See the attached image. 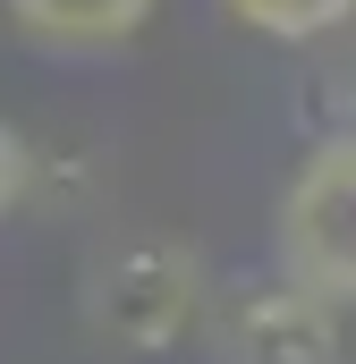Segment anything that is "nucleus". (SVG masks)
Wrapping results in <instances>:
<instances>
[{
    "label": "nucleus",
    "mask_w": 356,
    "mask_h": 364,
    "mask_svg": "<svg viewBox=\"0 0 356 364\" xmlns=\"http://www.w3.org/2000/svg\"><path fill=\"white\" fill-rule=\"evenodd\" d=\"M271 246H280V279H297L323 305H356V127L323 136L297 161Z\"/></svg>",
    "instance_id": "obj_1"
},
{
    "label": "nucleus",
    "mask_w": 356,
    "mask_h": 364,
    "mask_svg": "<svg viewBox=\"0 0 356 364\" xmlns=\"http://www.w3.org/2000/svg\"><path fill=\"white\" fill-rule=\"evenodd\" d=\"M26 186H34V153H26V136H17V127H0V220L26 203Z\"/></svg>",
    "instance_id": "obj_6"
},
{
    "label": "nucleus",
    "mask_w": 356,
    "mask_h": 364,
    "mask_svg": "<svg viewBox=\"0 0 356 364\" xmlns=\"http://www.w3.org/2000/svg\"><path fill=\"white\" fill-rule=\"evenodd\" d=\"M331 314L323 296H305L297 279L263 288L238 314V364H331Z\"/></svg>",
    "instance_id": "obj_3"
},
{
    "label": "nucleus",
    "mask_w": 356,
    "mask_h": 364,
    "mask_svg": "<svg viewBox=\"0 0 356 364\" xmlns=\"http://www.w3.org/2000/svg\"><path fill=\"white\" fill-rule=\"evenodd\" d=\"M221 9H229V26H246L263 43H314L356 17V0H221Z\"/></svg>",
    "instance_id": "obj_5"
},
{
    "label": "nucleus",
    "mask_w": 356,
    "mask_h": 364,
    "mask_svg": "<svg viewBox=\"0 0 356 364\" xmlns=\"http://www.w3.org/2000/svg\"><path fill=\"white\" fill-rule=\"evenodd\" d=\"M9 17H17V34H34V43H51V51H110V43H127L162 0H0Z\"/></svg>",
    "instance_id": "obj_4"
},
{
    "label": "nucleus",
    "mask_w": 356,
    "mask_h": 364,
    "mask_svg": "<svg viewBox=\"0 0 356 364\" xmlns=\"http://www.w3.org/2000/svg\"><path fill=\"white\" fill-rule=\"evenodd\" d=\"M195 314V263L170 246H127L110 272H102V322L110 339H136V348H162L187 331Z\"/></svg>",
    "instance_id": "obj_2"
}]
</instances>
